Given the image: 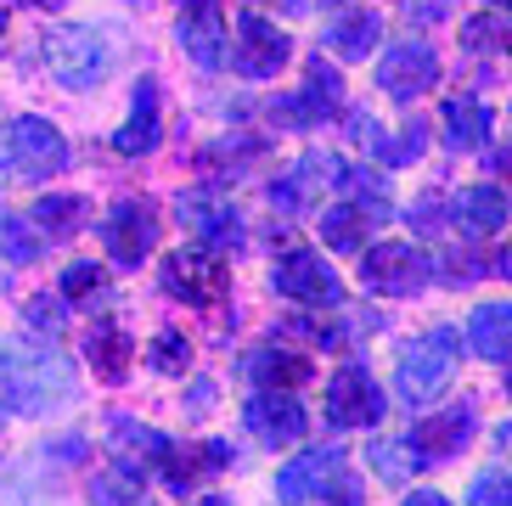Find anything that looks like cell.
Masks as SVG:
<instances>
[{
    "mask_svg": "<svg viewBox=\"0 0 512 506\" xmlns=\"http://www.w3.org/2000/svg\"><path fill=\"white\" fill-rule=\"evenodd\" d=\"M197 506H231V501H226V495H203Z\"/></svg>",
    "mask_w": 512,
    "mask_h": 506,
    "instance_id": "f6af8a7d",
    "label": "cell"
},
{
    "mask_svg": "<svg viewBox=\"0 0 512 506\" xmlns=\"http://www.w3.org/2000/svg\"><path fill=\"white\" fill-rule=\"evenodd\" d=\"M164 293L186 298L192 310H220L231 293V270L209 248H175L164 259Z\"/></svg>",
    "mask_w": 512,
    "mask_h": 506,
    "instance_id": "5b68a950",
    "label": "cell"
},
{
    "mask_svg": "<svg viewBox=\"0 0 512 506\" xmlns=\"http://www.w3.org/2000/svg\"><path fill=\"white\" fill-rule=\"evenodd\" d=\"M496 270H507V276H512V248H501V259H496Z\"/></svg>",
    "mask_w": 512,
    "mask_h": 506,
    "instance_id": "ee69618b",
    "label": "cell"
},
{
    "mask_svg": "<svg viewBox=\"0 0 512 506\" xmlns=\"http://www.w3.org/2000/svg\"><path fill=\"white\" fill-rule=\"evenodd\" d=\"M406 506H451V501H445V495H434V490H411Z\"/></svg>",
    "mask_w": 512,
    "mask_h": 506,
    "instance_id": "b9f144b4",
    "label": "cell"
},
{
    "mask_svg": "<svg viewBox=\"0 0 512 506\" xmlns=\"http://www.w3.org/2000/svg\"><path fill=\"white\" fill-rule=\"evenodd\" d=\"M85 355H91V366H96L102 383H124V377H130L136 343H130V332H124L119 321H102V327L91 332V343H85Z\"/></svg>",
    "mask_w": 512,
    "mask_h": 506,
    "instance_id": "cb8c5ba5",
    "label": "cell"
},
{
    "mask_svg": "<svg viewBox=\"0 0 512 506\" xmlns=\"http://www.w3.org/2000/svg\"><path fill=\"white\" fill-rule=\"evenodd\" d=\"M242 422H248V433H254L259 445H299L304 428H310V417H304V405L299 400H287V394H254V400L242 405Z\"/></svg>",
    "mask_w": 512,
    "mask_h": 506,
    "instance_id": "4fadbf2b",
    "label": "cell"
},
{
    "mask_svg": "<svg viewBox=\"0 0 512 506\" xmlns=\"http://www.w3.org/2000/svg\"><path fill=\"white\" fill-rule=\"evenodd\" d=\"M40 6H57V0H40Z\"/></svg>",
    "mask_w": 512,
    "mask_h": 506,
    "instance_id": "681fc988",
    "label": "cell"
},
{
    "mask_svg": "<svg viewBox=\"0 0 512 506\" xmlns=\"http://www.w3.org/2000/svg\"><path fill=\"white\" fill-rule=\"evenodd\" d=\"M113 445L124 450V462L130 467H164V456H169V439L158 428H141V422H130V417H113Z\"/></svg>",
    "mask_w": 512,
    "mask_h": 506,
    "instance_id": "4316f807",
    "label": "cell"
},
{
    "mask_svg": "<svg viewBox=\"0 0 512 506\" xmlns=\"http://www.w3.org/2000/svg\"><path fill=\"white\" fill-rule=\"evenodd\" d=\"M102 287V270L96 265H68L62 270V298H85V293H96Z\"/></svg>",
    "mask_w": 512,
    "mask_h": 506,
    "instance_id": "74e56055",
    "label": "cell"
},
{
    "mask_svg": "<svg viewBox=\"0 0 512 506\" xmlns=\"http://www.w3.org/2000/svg\"><path fill=\"white\" fill-rule=\"evenodd\" d=\"M467 343L479 349V360H512V304H479L467 321Z\"/></svg>",
    "mask_w": 512,
    "mask_h": 506,
    "instance_id": "603a6c76",
    "label": "cell"
},
{
    "mask_svg": "<svg viewBox=\"0 0 512 506\" xmlns=\"http://www.w3.org/2000/svg\"><path fill=\"white\" fill-rule=\"evenodd\" d=\"M0 400L17 417H46L74 405V366L57 355V343H29L12 338L0 343Z\"/></svg>",
    "mask_w": 512,
    "mask_h": 506,
    "instance_id": "6da1fadb",
    "label": "cell"
},
{
    "mask_svg": "<svg viewBox=\"0 0 512 506\" xmlns=\"http://www.w3.org/2000/svg\"><path fill=\"white\" fill-rule=\"evenodd\" d=\"M338 96H344V85H338V68H327V62H310V79H304L299 96H282V102H271V124H287V130H310V124L332 119L338 113Z\"/></svg>",
    "mask_w": 512,
    "mask_h": 506,
    "instance_id": "7c38bea8",
    "label": "cell"
},
{
    "mask_svg": "<svg viewBox=\"0 0 512 506\" xmlns=\"http://www.w3.org/2000/svg\"><path fill=\"white\" fill-rule=\"evenodd\" d=\"M147 355H152V366H158V372H169V377H175V372H186V366H192V343H186L175 327H164L158 338H152V349H147Z\"/></svg>",
    "mask_w": 512,
    "mask_h": 506,
    "instance_id": "4dcf8cb0",
    "label": "cell"
},
{
    "mask_svg": "<svg viewBox=\"0 0 512 506\" xmlns=\"http://www.w3.org/2000/svg\"><path fill=\"white\" fill-rule=\"evenodd\" d=\"M377 40H383V17L377 12H349V17H338V23L327 29L332 57H344V62H361Z\"/></svg>",
    "mask_w": 512,
    "mask_h": 506,
    "instance_id": "d4e9b609",
    "label": "cell"
},
{
    "mask_svg": "<svg viewBox=\"0 0 512 506\" xmlns=\"http://www.w3.org/2000/svg\"><path fill=\"white\" fill-rule=\"evenodd\" d=\"M248 377H254L259 388H271V394H282V388L310 383V360L282 355V349H254V355H248Z\"/></svg>",
    "mask_w": 512,
    "mask_h": 506,
    "instance_id": "484cf974",
    "label": "cell"
},
{
    "mask_svg": "<svg viewBox=\"0 0 512 506\" xmlns=\"http://www.w3.org/2000/svg\"><path fill=\"white\" fill-rule=\"evenodd\" d=\"M434 85H439V57H434V45H422V40L389 45L383 62H377V90L389 102H417L422 90H434Z\"/></svg>",
    "mask_w": 512,
    "mask_h": 506,
    "instance_id": "ba28073f",
    "label": "cell"
},
{
    "mask_svg": "<svg viewBox=\"0 0 512 506\" xmlns=\"http://www.w3.org/2000/svg\"><path fill=\"white\" fill-rule=\"evenodd\" d=\"M40 57H46L51 79H62L68 90H85L107 74V45L91 23H57V29L40 40Z\"/></svg>",
    "mask_w": 512,
    "mask_h": 506,
    "instance_id": "277c9868",
    "label": "cell"
},
{
    "mask_svg": "<svg viewBox=\"0 0 512 506\" xmlns=\"http://www.w3.org/2000/svg\"><path fill=\"white\" fill-rule=\"evenodd\" d=\"M68 169V141L51 119H12L6 130V147H0V180H12V186H34V180H51Z\"/></svg>",
    "mask_w": 512,
    "mask_h": 506,
    "instance_id": "7a4b0ae2",
    "label": "cell"
},
{
    "mask_svg": "<svg viewBox=\"0 0 512 506\" xmlns=\"http://www.w3.org/2000/svg\"><path fill=\"white\" fill-rule=\"evenodd\" d=\"M175 34H181L186 57L197 68H220L226 62V12H220V0H186Z\"/></svg>",
    "mask_w": 512,
    "mask_h": 506,
    "instance_id": "5bb4252c",
    "label": "cell"
},
{
    "mask_svg": "<svg viewBox=\"0 0 512 506\" xmlns=\"http://www.w3.org/2000/svg\"><path fill=\"white\" fill-rule=\"evenodd\" d=\"M220 467H231V445L226 439H209V445H197V450H181V445H169V456H164V484L175 495H186V490H197L203 478H214Z\"/></svg>",
    "mask_w": 512,
    "mask_h": 506,
    "instance_id": "d6986e66",
    "label": "cell"
},
{
    "mask_svg": "<svg viewBox=\"0 0 512 506\" xmlns=\"http://www.w3.org/2000/svg\"><path fill=\"white\" fill-rule=\"evenodd\" d=\"M507 388H512V377H507Z\"/></svg>",
    "mask_w": 512,
    "mask_h": 506,
    "instance_id": "f907efd6",
    "label": "cell"
},
{
    "mask_svg": "<svg viewBox=\"0 0 512 506\" xmlns=\"http://www.w3.org/2000/svg\"><path fill=\"white\" fill-rule=\"evenodd\" d=\"M445 214H451V209H445L439 197H422L417 209H411V225H417L422 237H434V231H445Z\"/></svg>",
    "mask_w": 512,
    "mask_h": 506,
    "instance_id": "f35d334b",
    "label": "cell"
},
{
    "mask_svg": "<svg viewBox=\"0 0 512 506\" xmlns=\"http://www.w3.org/2000/svg\"><path fill=\"white\" fill-rule=\"evenodd\" d=\"M175 209H181V220L192 225L197 237L209 242V248H237V242H242V214L231 209V197H220L214 186H197V192H186Z\"/></svg>",
    "mask_w": 512,
    "mask_h": 506,
    "instance_id": "9a60e30c",
    "label": "cell"
},
{
    "mask_svg": "<svg viewBox=\"0 0 512 506\" xmlns=\"http://www.w3.org/2000/svg\"><path fill=\"white\" fill-rule=\"evenodd\" d=\"M0 29H6V6H0Z\"/></svg>",
    "mask_w": 512,
    "mask_h": 506,
    "instance_id": "bcb514c9",
    "label": "cell"
},
{
    "mask_svg": "<svg viewBox=\"0 0 512 506\" xmlns=\"http://www.w3.org/2000/svg\"><path fill=\"white\" fill-rule=\"evenodd\" d=\"M366 237V209H327L321 214V242L327 248H361Z\"/></svg>",
    "mask_w": 512,
    "mask_h": 506,
    "instance_id": "f1b7e54d",
    "label": "cell"
},
{
    "mask_svg": "<svg viewBox=\"0 0 512 506\" xmlns=\"http://www.w3.org/2000/svg\"><path fill=\"white\" fill-rule=\"evenodd\" d=\"M338 467H344V450H332V445L293 456V462L276 473V501H282V506H304L332 473H338Z\"/></svg>",
    "mask_w": 512,
    "mask_h": 506,
    "instance_id": "e0dca14e",
    "label": "cell"
},
{
    "mask_svg": "<svg viewBox=\"0 0 512 506\" xmlns=\"http://www.w3.org/2000/svg\"><path fill=\"white\" fill-rule=\"evenodd\" d=\"M451 225L462 237H496L501 225H507V197L496 186H467L451 203Z\"/></svg>",
    "mask_w": 512,
    "mask_h": 506,
    "instance_id": "ffe728a7",
    "label": "cell"
},
{
    "mask_svg": "<svg viewBox=\"0 0 512 506\" xmlns=\"http://www.w3.org/2000/svg\"><path fill=\"white\" fill-rule=\"evenodd\" d=\"M462 40L473 51H496V45H507V34H501L496 17H473V23H462Z\"/></svg>",
    "mask_w": 512,
    "mask_h": 506,
    "instance_id": "d590c367",
    "label": "cell"
},
{
    "mask_svg": "<svg viewBox=\"0 0 512 506\" xmlns=\"http://www.w3.org/2000/svg\"><path fill=\"white\" fill-rule=\"evenodd\" d=\"M473 428H479L473 405H451V411H439V417H422L417 428L406 433V445L417 450L422 467H428V462H445L451 450H462L467 439H473Z\"/></svg>",
    "mask_w": 512,
    "mask_h": 506,
    "instance_id": "2e32d148",
    "label": "cell"
},
{
    "mask_svg": "<svg viewBox=\"0 0 512 506\" xmlns=\"http://www.w3.org/2000/svg\"><path fill=\"white\" fill-rule=\"evenodd\" d=\"M422 147H428V130H422V124L400 130V141H389V135H377V141H372V152L383 158V164H417Z\"/></svg>",
    "mask_w": 512,
    "mask_h": 506,
    "instance_id": "1f68e13d",
    "label": "cell"
},
{
    "mask_svg": "<svg viewBox=\"0 0 512 506\" xmlns=\"http://www.w3.org/2000/svg\"><path fill=\"white\" fill-rule=\"evenodd\" d=\"M490 169H496V175H512V147L490 152Z\"/></svg>",
    "mask_w": 512,
    "mask_h": 506,
    "instance_id": "7bdbcfd3",
    "label": "cell"
},
{
    "mask_svg": "<svg viewBox=\"0 0 512 506\" xmlns=\"http://www.w3.org/2000/svg\"><path fill=\"white\" fill-rule=\"evenodd\" d=\"M271 287L293 304H310V310H332L344 304V282L332 276V265L310 248H287L282 259L271 265Z\"/></svg>",
    "mask_w": 512,
    "mask_h": 506,
    "instance_id": "52a82bcc",
    "label": "cell"
},
{
    "mask_svg": "<svg viewBox=\"0 0 512 506\" xmlns=\"http://www.w3.org/2000/svg\"><path fill=\"white\" fill-rule=\"evenodd\" d=\"M29 327L34 332H62V298H51V293L29 298Z\"/></svg>",
    "mask_w": 512,
    "mask_h": 506,
    "instance_id": "8d00e7d4",
    "label": "cell"
},
{
    "mask_svg": "<svg viewBox=\"0 0 512 506\" xmlns=\"http://www.w3.org/2000/svg\"><path fill=\"white\" fill-rule=\"evenodd\" d=\"M456 366H462V338H456L451 327L428 332V338H417L400 355V366H394V388H400V400L411 405H428L445 394V383L456 377Z\"/></svg>",
    "mask_w": 512,
    "mask_h": 506,
    "instance_id": "3957f363",
    "label": "cell"
},
{
    "mask_svg": "<svg viewBox=\"0 0 512 506\" xmlns=\"http://www.w3.org/2000/svg\"><path fill=\"white\" fill-rule=\"evenodd\" d=\"M490 6H512V0H490Z\"/></svg>",
    "mask_w": 512,
    "mask_h": 506,
    "instance_id": "7dc6e473",
    "label": "cell"
},
{
    "mask_svg": "<svg viewBox=\"0 0 512 506\" xmlns=\"http://www.w3.org/2000/svg\"><path fill=\"white\" fill-rule=\"evenodd\" d=\"M349 135H355L361 147H372V141H377V119H372V113H349Z\"/></svg>",
    "mask_w": 512,
    "mask_h": 506,
    "instance_id": "60d3db41",
    "label": "cell"
},
{
    "mask_svg": "<svg viewBox=\"0 0 512 506\" xmlns=\"http://www.w3.org/2000/svg\"><path fill=\"white\" fill-rule=\"evenodd\" d=\"M96 506H147L136 478H102L96 484Z\"/></svg>",
    "mask_w": 512,
    "mask_h": 506,
    "instance_id": "e575fe53",
    "label": "cell"
},
{
    "mask_svg": "<svg viewBox=\"0 0 512 506\" xmlns=\"http://www.w3.org/2000/svg\"><path fill=\"white\" fill-rule=\"evenodd\" d=\"M344 186H355V192H361V203H355V209H366V220H383V214H389V180L383 175H349Z\"/></svg>",
    "mask_w": 512,
    "mask_h": 506,
    "instance_id": "d6a6232c",
    "label": "cell"
},
{
    "mask_svg": "<svg viewBox=\"0 0 512 506\" xmlns=\"http://www.w3.org/2000/svg\"><path fill=\"white\" fill-rule=\"evenodd\" d=\"M0 422H6V400H0Z\"/></svg>",
    "mask_w": 512,
    "mask_h": 506,
    "instance_id": "c3c4849f",
    "label": "cell"
},
{
    "mask_svg": "<svg viewBox=\"0 0 512 506\" xmlns=\"http://www.w3.org/2000/svg\"><path fill=\"white\" fill-rule=\"evenodd\" d=\"M344 180H349V169L338 164L332 152H310V158L293 164V175L271 186V203H276V209H304L316 186H344Z\"/></svg>",
    "mask_w": 512,
    "mask_h": 506,
    "instance_id": "ac0fdd59",
    "label": "cell"
},
{
    "mask_svg": "<svg viewBox=\"0 0 512 506\" xmlns=\"http://www.w3.org/2000/svg\"><path fill=\"white\" fill-rule=\"evenodd\" d=\"M383 417V388L366 377V366H338L327 383V422L332 428H372Z\"/></svg>",
    "mask_w": 512,
    "mask_h": 506,
    "instance_id": "8fae6325",
    "label": "cell"
},
{
    "mask_svg": "<svg viewBox=\"0 0 512 506\" xmlns=\"http://www.w3.org/2000/svg\"><path fill=\"white\" fill-rule=\"evenodd\" d=\"M439 119H445V147H451V152H473L484 135H490V107H484L479 96H467V90L445 96Z\"/></svg>",
    "mask_w": 512,
    "mask_h": 506,
    "instance_id": "7402d4cb",
    "label": "cell"
},
{
    "mask_svg": "<svg viewBox=\"0 0 512 506\" xmlns=\"http://www.w3.org/2000/svg\"><path fill=\"white\" fill-rule=\"evenodd\" d=\"M102 242L113 265H141L152 253V242H158V220H152V209L141 197H119L102 220Z\"/></svg>",
    "mask_w": 512,
    "mask_h": 506,
    "instance_id": "30bf717a",
    "label": "cell"
},
{
    "mask_svg": "<svg viewBox=\"0 0 512 506\" xmlns=\"http://www.w3.org/2000/svg\"><path fill=\"white\" fill-rule=\"evenodd\" d=\"M113 147H119L124 158L158 147V79H141L136 85V96H130V119L113 130Z\"/></svg>",
    "mask_w": 512,
    "mask_h": 506,
    "instance_id": "44dd1931",
    "label": "cell"
},
{
    "mask_svg": "<svg viewBox=\"0 0 512 506\" xmlns=\"http://www.w3.org/2000/svg\"><path fill=\"white\" fill-rule=\"evenodd\" d=\"M0 259H12V265H34L40 259V237L17 214H0Z\"/></svg>",
    "mask_w": 512,
    "mask_h": 506,
    "instance_id": "f546056e",
    "label": "cell"
},
{
    "mask_svg": "<svg viewBox=\"0 0 512 506\" xmlns=\"http://www.w3.org/2000/svg\"><path fill=\"white\" fill-rule=\"evenodd\" d=\"M467 501L473 506H512V478L501 467H490V473H479L467 484Z\"/></svg>",
    "mask_w": 512,
    "mask_h": 506,
    "instance_id": "836d02e7",
    "label": "cell"
},
{
    "mask_svg": "<svg viewBox=\"0 0 512 506\" xmlns=\"http://www.w3.org/2000/svg\"><path fill=\"white\" fill-rule=\"evenodd\" d=\"M287 57H293V45H287V34L276 29V23H265L259 12H242L237 17L231 68H237L242 79H271L276 68H287Z\"/></svg>",
    "mask_w": 512,
    "mask_h": 506,
    "instance_id": "9c48e42d",
    "label": "cell"
},
{
    "mask_svg": "<svg viewBox=\"0 0 512 506\" xmlns=\"http://www.w3.org/2000/svg\"><path fill=\"white\" fill-rule=\"evenodd\" d=\"M287 332H299V338L321 343V349H338V343H344V332L327 327V321H287Z\"/></svg>",
    "mask_w": 512,
    "mask_h": 506,
    "instance_id": "ab89813d",
    "label": "cell"
},
{
    "mask_svg": "<svg viewBox=\"0 0 512 506\" xmlns=\"http://www.w3.org/2000/svg\"><path fill=\"white\" fill-rule=\"evenodd\" d=\"M361 282L372 287V293L411 298V293H422V287L434 282V259H428L422 248H411V242H377V248H366V259H361Z\"/></svg>",
    "mask_w": 512,
    "mask_h": 506,
    "instance_id": "8992f818",
    "label": "cell"
},
{
    "mask_svg": "<svg viewBox=\"0 0 512 506\" xmlns=\"http://www.w3.org/2000/svg\"><path fill=\"white\" fill-rule=\"evenodd\" d=\"M85 214H91L85 197H40V203H34V220H40V231H51V237H74L79 225H85Z\"/></svg>",
    "mask_w": 512,
    "mask_h": 506,
    "instance_id": "83f0119b",
    "label": "cell"
}]
</instances>
